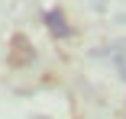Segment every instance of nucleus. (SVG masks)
<instances>
[{"label":"nucleus","mask_w":126,"mask_h":119,"mask_svg":"<svg viewBox=\"0 0 126 119\" xmlns=\"http://www.w3.org/2000/svg\"><path fill=\"white\" fill-rule=\"evenodd\" d=\"M113 61H116V68H120V74L126 77V42H120L116 48H113Z\"/></svg>","instance_id":"obj_2"},{"label":"nucleus","mask_w":126,"mask_h":119,"mask_svg":"<svg viewBox=\"0 0 126 119\" xmlns=\"http://www.w3.org/2000/svg\"><path fill=\"white\" fill-rule=\"evenodd\" d=\"M42 23H45V29L52 32V39H68V36H71V23L65 19V13H62L58 7L45 10V13H42Z\"/></svg>","instance_id":"obj_1"}]
</instances>
